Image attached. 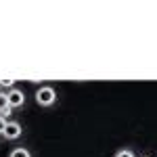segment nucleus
Masks as SVG:
<instances>
[{"label": "nucleus", "instance_id": "nucleus-3", "mask_svg": "<svg viewBox=\"0 0 157 157\" xmlns=\"http://www.w3.org/2000/svg\"><path fill=\"white\" fill-rule=\"evenodd\" d=\"M19 136H21V126H19L17 121H9V124H6V130H4V138L15 140V138H19Z\"/></svg>", "mask_w": 157, "mask_h": 157}, {"label": "nucleus", "instance_id": "nucleus-4", "mask_svg": "<svg viewBox=\"0 0 157 157\" xmlns=\"http://www.w3.org/2000/svg\"><path fill=\"white\" fill-rule=\"evenodd\" d=\"M9 109V98L4 92H0V111H6Z\"/></svg>", "mask_w": 157, "mask_h": 157}, {"label": "nucleus", "instance_id": "nucleus-7", "mask_svg": "<svg viewBox=\"0 0 157 157\" xmlns=\"http://www.w3.org/2000/svg\"><path fill=\"white\" fill-rule=\"evenodd\" d=\"M115 157H134V155H132V151H120Z\"/></svg>", "mask_w": 157, "mask_h": 157}, {"label": "nucleus", "instance_id": "nucleus-8", "mask_svg": "<svg viewBox=\"0 0 157 157\" xmlns=\"http://www.w3.org/2000/svg\"><path fill=\"white\" fill-rule=\"evenodd\" d=\"M0 84L4 86V88H11V86H13V80H0Z\"/></svg>", "mask_w": 157, "mask_h": 157}, {"label": "nucleus", "instance_id": "nucleus-5", "mask_svg": "<svg viewBox=\"0 0 157 157\" xmlns=\"http://www.w3.org/2000/svg\"><path fill=\"white\" fill-rule=\"evenodd\" d=\"M11 157H29V151H25V149H15L11 153Z\"/></svg>", "mask_w": 157, "mask_h": 157}, {"label": "nucleus", "instance_id": "nucleus-1", "mask_svg": "<svg viewBox=\"0 0 157 157\" xmlns=\"http://www.w3.org/2000/svg\"><path fill=\"white\" fill-rule=\"evenodd\" d=\"M55 98H57V94H55V90L50 88V86H42V88H38V92H36V101H38V105H52L55 103Z\"/></svg>", "mask_w": 157, "mask_h": 157}, {"label": "nucleus", "instance_id": "nucleus-6", "mask_svg": "<svg viewBox=\"0 0 157 157\" xmlns=\"http://www.w3.org/2000/svg\"><path fill=\"white\" fill-rule=\"evenodd\" d=\"M6 124H9V121H6L4 117H2V115H0V134H4V130H6Z\"/></svg>", "mask_w": 157, "mask_h": 157}, {"label": "nucleus", "instance_id": "nucleus-2", "mask_svg": "<svg viewBox=\"0 0 157 157\" xmlns=\"http://www.w3.org/2000/svg\"><path fill=\"white\" fill-rule=\"evenodd\" d=\"M6 98H9V107H21L25 103V97H23V92L21 90H17V88H13L11 92L6 94Z\"/></svg>", "mask_w": 157, "mask_h": 157}]
</instances>
